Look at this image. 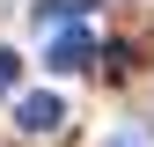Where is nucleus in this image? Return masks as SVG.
<instances>
[{
	"mask_svg": "<svg viewBox=\"0 0 154 147\" xmlns=\"http://www.w3.org/2000/svg\"><path fill=\"white\" fill-rule=\"evenodd\" d=\"M15 74H22V59H15V52H0V96L15 88Z\"/></svg>",
	"mask_w": 154,
	"mask_h": 147,
	"instance_id": "nucleus-3",
	"label": "nucleus"
},
{
	"mask_svg": "<svg viewBox=\"0 0 154 147\" xmlns=\"http://www.w3.org/2000/svg\"><path fill=\"white\" fill-rule=\"evenodd\" d=\"M15 125H22V133H59V125H66V103L51 96V88H29V96L15 103Z\"/></svg>",
	"mask_w": 154,
	"mask_h": 147,
	"instance_id": "nucleus-1",
	"label": "nucleus"
},
{
	"mask_svg": "<svg viewBox=\"0 0 154 147\" xmlns=\"http://www.w3.org/2000/svg\"><path fill=\"white\" fill-rule=\"evenodd\" d=\"M88 59H95L88 30H59V37H51V52H44V66H51V74H81Z\"/></svg>",
	"mask_w": 154,
	"mask_h": 147,
	"instance_id": "nucleus-2",
	"label": "nucleus"
}]
</instances>
